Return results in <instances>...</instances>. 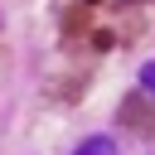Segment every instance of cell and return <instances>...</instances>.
I'll list each match as a JSON object with an SVG mask.
<instances>
[{
	"instance_id": "cell-1",
	"label": "cell",
	"mask_w": 155,
	"mask_h": 155,
	"mask_svg": "<svg viewBox=\"0 0 155 155\" xmlns=\"http://www.w3.org/2000/svg\"><path fill=\"white\" fill-rule=\"evenodd\" d=\"M73 155H116V140H111V136H87Z\"/></svg>"
},
{
	"instance_id": "cell-2",
	"label": "cell",
	"mask_w": 155,
	"mask_h": 155,
	"mask_svg": "<svg viewBox=\"0 0 155 155\" xmlns=\"http://www.w3.org/2000/svg\"><path fill=\"white\" fill-rule=\"evenodd\" d=\"M140 87L155 92V63H140Z\"/></svg>"
}]
</instances>
